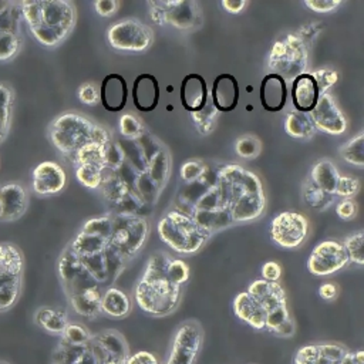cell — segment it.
<instances>
[{"instance_id": "obj_10", "label": "cell", "mask_w": 364, "mask_h": 364, "mask_svg": "<svg viewBox=\"0 0 364 364\" xmlns=\"http://www.w3.org/2000/svg\"><path fill=\"white\" fill-rule=\"evenodd\" d=\"M269 65L280 73H284V70L289 71L287 77L301 74L306 65V51L300 38L287 34L283 40L276 41L269 55Z\"/></svg>"}, {"instance_id": "obj_31", "label": "cell", "mask_w": 364, "mask_h": 364, "mask_svg": "<svg viewBox=\"0 0 364 364\" xmlns=\"http://www.w3.org/2000/svg\"><path fill=\"white\" fill-rule=\"evenodd\" d=\"M16 94L9 82L0 81V144L7 138L14 114Z\"/></svg>"}, {"instance_id": "obj_14", "label": "cell", "mask_w": 364, "mask_h": 364, "mask_svg": "<svg viewBox=\"0 0 364 364\" xmlns=\"http://www.w3.org/2000/svg\"><path fill=\"white\" fill-rule=\"evenodd\" d=\"M65 171L54 161H43L31 172V189L38 196L57 195L65 188Z\"/></svg>"}, {"instance_id": "obj_9", "label": "cell", "mask_w": 364, "mask_h": 364, "mask_svg": "<svg viewBox=\"0 0 364 364\" xmlns=\"http://www.w3.org/2000/svg\"><path fill=\"white\" fill-rule=\"evenodd\" d=\"M309 233L307 219L297 212L284 210L277 213L270 222L272 240L284 249L299 247Z\"/></svg>"}, {"instance_id": "obj_56", "label": "cell", "mask_w": 364, "mask_h": 364, "mask_svg": "<svg viewBox=\"0 0 364 364\" xmlns=\"http://www.w3.org/2000/svg\"><path fill=\"white\" fill-rule=\"evenodd\" d=\"M220 6H222L228 13L236 14V13H240V11L247 6V1H245V0H222V1H220Z\"/></svg>"}, {"instance_id": "obj_55", "label": "cell", "mask_w": 364, "mask_h": 364, "mask_svg": "<svg viewBox=\"0 0 364 364\" xmlns=\"http://www.w3.org/2000/svg\"><path fill=\"white\" fill-rule=\"evenodd\" d=\"M318 296L323 300H334L338 296V286L333 282H326L318 287Z\"/></svg>"}, {"instance_id": "obj_34", "label": "cell", "mask_w": 364, "mask_h": 364, "mask_svg": "<svg viewBox=\"0 0 364 364\" xmlns=\"http://www.w3.org/2000/svg\"><path fill=\"white\" fill-rule=\"evenodd\" d=\"M284 129L290 136L297 139L310 138L316 131L310 115L299 111H291L287 114L284 121Z\"/></svg>"}, {"instance_id": "obj_53", "label": "cell", "mask_w": 364, "mask_h": 364, "mask_svg": "<svg viewBox=\"0 0 364 364\" xmlns=\"http://www.w3.org/2000/svg\"><path fill=\"white\" fill-rule=\"evenodd\" d=\"M119 7V1L117 0H98L94 3L95 11L102 17H109L114 13H117Z\"/></svg>"}, {"instance_id": "obj_30", "label": "cell", "mask_w": 364, "mask_h": 364, "mask_svg": "<svg viewBox=\"0 0 364 364\" xmlns=\"http://www.w3.org/2000/svg\"><path fill=\"white\" fill-rule=\"evenodd\" d=\"M310 178L313 185L334 195L340 173L331 161L321 159L311 168Z\"/></svg>"}, {"instance_id": "obj_23", "label": "cell", "mask_w": 364, "mask_h": 364, "mask_svg": "<svg viewBox=\"0 0 364 364\" xmlns=\"http://www.w3.org/2000/svg\"><path fill=\"white\" fill-rule=\"evenodd\" d=\"M290 95L296 111L310 114L321 94L314 77L310 73H301L293 78Z\"/></svg>"}, {"instance_id": "obj_46", "label": "cell", "mask_w": 364, "mask_h": 364, "mask_svg": "<svg viewBox=\"0 0 364 364\" xmlns=\"http://www.w3.org/2000/svg\"><path fill=\"white\" fill-rule=\"evenodd\" d=\"M119 131L127 138H135L142 132L141 121L132 114H124L119 118Z\"/></svg>"}, {"instance_id": "obj_40", "label": "cell", "mask_w": 364, "mask_h": 364, "mask_svg": "<svg viewBox=\"0 0 364 364\" xmlns=\"http://www.w3.org/2000/svg\"><path fill=\"white\" fill-rule=\"evenodd\" d=\"M21 23L23 20H21L18 3L0 1V30L21 26Z\"/></svg>"}, {"instance_id": "obj_25", "label": "cell", "mask_w": 364, "mask_h": 364, "mask_svg": "<svg viewBox=\"0 0 364 364\" xmlns=\"http://www.w3.org/2000/svg\"><path fill=\"white\" fill-rule=\"evenodd\" d=\"M24 255L21 249L11 242H0V277L23 279Z\"/></svg>"}, {"instance_id": "obj_13", "label": "cell", "mask_w": 364, "mask_h": 364, "mask_svg": "<svg viewBox=\"0 0 364 364\" xmlns=\"http://www.w3.org/2000/svg\"><path fill=\"white\" fill-rule=\"evenodd\" d=\"M309 115L314 128L326 134L341 135L347 129V119L328 92L320 95L317 105Z\"/></svg>"}, {"instance_id": "obj_12", "label": "cell", "mask_w": 364, "mask_h": 364, "mask_svg": "<svg viewBox=\"0 0 364 364\" xmlns=\"http://www.w3.org/2000/svg\"><path fill=\"white\" fill-rule=\"evenodd\" d=\"M88 346L95 364H125L129 355L128 344L117 330H105L91 336Z\"/></svg>"}, {"instance_id": "obj_35", "label": "cell", "mask_w": 364, "mask_h": 364, "mask_svg": "<svg viewBox=\"0 0 364 364\" xmlns=\"http://www.w3.org/2000/svg\"><path fill=\"white\" fill-rule=\"evenodd\" d=\"M23 287V279L0 277V313L10 310L18 300Z\"/></svg>"}, {"instance_id": "obj_21", "label": "cell", "mask_w": 364, "mask_h": 364, "mask_svg": "<svg viewBox=\"0 0 364 364\" xmlns=\"http://www.w3.org/2000/svg\"><path fill=\"white\" fill-rule=\"evenodd\" d=\"M159 81L151 73H141L135 77L131 97L134 107L141 112H152L159 104Z\"/></svg>"}, {"instance_id": "obj_8", "label": "cell", "mask_w": 364, "mask_h": 364, "mask_svg": "<svg viewBox=\"0 0 364 364\" xmlns=\"http://www.w3.org/2000/svg\"><path fill=\"white\" fill-rule=\"evenodd\" d=\"M203 330L195 320L179 324L173 333L165 364H195L203 346Z\"/></svg>"}, {"instance_id": "obj_3", "label": "cell", "mask_w": 364, "mask_h": 364, "mask_svg": "<svg viewBox=\"0 0 364 364\" xmlns=\"http://www.w3.org/2000/svg\"><path fill=\"white\" fill-rule=\"evenodd\" d=\"M48 138L54 148L65 156H73L90 142H109L108 132L78 112H63L48 125Z\"/></svg>"}, {"instance_id": "obj_28", "label": "cell", "mask_w": 364, "mask_h": 364, "mask_svg": "<svg viewBox=\"0 0 364 364\" xmlns=\"http://www.w3.org/2000/svg\"><path fill=\"white\" fill-rule=\"evenodd\" d=\"M53 364H95V363H94L88 343L75 346L61 340L58 347L54 351Z\"/></svg>"}, {"instance_id": "obj_33", "label": "cell", "mask_w": 364, "mask_h": 364, "mask_svg": "<svg viewBox=\"0 0 364 364\" xmlns=\"http://www.w3.org/2000/svg\"><path fill=\"white\" fill-rule=\"evenodd\" d=\"M23 47L21 27L0 30V63L11 61Z\"/></svg>"}, {"instance_id": "obj_54", "label": "cell", "mask_w": 364, "mask_h": 364, "mask_svg": "<svg viewBox=\"0 0 364 364\" xmlns=\"http://www.w3.org/2000/svg\"><path fill=\"white\" fill-rule=\"evenodd\" d=\"M262 276L263 280L267 282H277L282 276V267L277 262H266L262 266Z\"/></svg>"}, {"instance_id": "obj_17", "label": "cell", "mask_w": 364, "mask_h": 364, "mask_svg": "<svg viewBox=\"0 0 364 364\" xmlns=\"http://www.w3.org/2000/svg\"><path fill=\"white\" fill-rule=\"evenodd\" d=\"M28 208L27 189L18 182H6L0 185V220L13 222L20 219Z\"/></svg>"}, {"instance_id": "obj_39", "label": "cell", "mask_w": 364, "mask_h": 364, "mask_svg": "<svg viewBox=\"0 0 364 364\" xmlns=\"http://www.w3.org/2000/svg\"><path fill=\"white\" fill-rule=\"evenodd\" d=\"M333 198H334L333 193H328L317 188L311 182H309L304 186V200L309 203V206L314 209H324L326 206L330 205V202H333Z\"/></svg>"}, {"instance_id": "obj_45", "label": "cell", "mask_w": 364, "mask_h": 364, "mask_svg": "<svg viewBox=\"0 0 364 364\" xmlns=\"http://www.w3.org/2000/svg\"><path fill=\"white\" fill-rule=\"evenodd\" d=\"M311 75L314 77V80H316V82L318 85L320 94L327 92V90L330 87H333L337 82V80H338V73L331 70V68H320V70L314 71Z\"/></svg>"}, {"instance_id": "obj_18", "label": "cell", "mask_w": 364, "mask_h": 364, "mask_svg": "<svg viewBox=\"0 0 364 364\" xmlns=\"http://www.w3.org/2000/svg\"><path fill=\"white\" fill-rule=\"evenodd\" d=\"M212 105L219 112H232L239 104L240 90L237 78L230 73H220L213 78L212 90Z\"/></svg>"}, {"instance_id": "obj_24", "label": "cell", "mask_w": 364, "mask_h": 364, "mask_svg": "<svg viewBox=\"0 0 364 364\" xmlns=\"http://www.w3.org/2000/svg\"><path fill=\"white\" fill-rule=\"evenodd\" d=\"M235 316L253 327L255 330H263L266 324V313L262 304L247 291H240L233 299Z\"/></svg>"}, {"instance_id": "obj_41", "label": "cell", "mask_w": 364, "mask_h": 364, "mask_svg": "<svg viewBox=\"0 0 364 364\" xmlns=\"http://www.w3.org/2000/svg\"><path fill=\"white\" fill-rule=\"evenodd\" d=\"M169 173V161L165 152H156V155L151 159L148 175L152 182L164 183Z\"/></svg>"}, {"instance_id": "obj_51", "label": "cell", "mask_w": 364, "mask_h": 364, "mask_svg": "<svg viewBox=\"0 0 364 364\" xmlns=\"http://www.w3.org/2000/svg\"><path fill=\"white\" fill-rule=\"evenodd\" d=\"M125 364H161L158 357L149 351H136L128 355Z\"/></svg>"}, {"instance_id": "obj_37", "label": "cell", "mask_w": 364, "mask_h": 364, "mask_svg": "<svg viewBox=\"0 0 364 364\" xmlns=\"http://www.w3.org/2000/svg\"><path fill=\"white\" fill-rule=\"evenodd\" d=\"M75 178L82 186L97 189L102 183V168L94 164L75 165Z\"/></svg>"}, {"instance_id": "obj_57", "label": "cell", "mask_w": 364, "mask_h": 364, "mask_svg": "<svg viewBox=\"0 0 364 364\" xmlns=\"http://www.w3.org/2000/svg\"><path fill=\"white\" fill-rule=\"evenodd\" d=\"M0 364H9V363H6V361H0Z\"/></svg>"}, {"instance_id": "obj_4", "label": "cell", "mask_w": 364, "mask_h": 364, "mask_svg": "<svg viewBox=\"0 0 364 364\" xmlns=\"http://www.w3.org/2000/svg\"><path fill=\"white\" fill-rule=\"evenodd\" d=\"M246 291L262 304L266 313L264 328L280 337H291L294 334L296 324L287 309L286 293L277 282L257 279L249 284Z\"/></svg>"}, {"instance_id": "obj_2", "label": "cell", "mask_w": 364, "mask_h": 364, "mask_svg": "<svg viewBox=\"0 0 364 364\" xmlns=\"http://www.w3.org/2000/svg\"><path fill=\"white\" fill-rule=\"evenodd\" d=\"M171 259L168 253H154L148 259L144 274L134 290L138 307L149 316H166L179 304L181 287L166 277V267Z\"/></svg>"}, {"instance_id": "obj_16", "label": "cell", "mask_w": 364, "mask_h": 364, "mask_svg": "<svg viewBox=\"0 0 364 364\" xmlns=\"http://www.w3.org/2000/svg\"><path fill=\"white\" fill-rule=\"evenodd\" d=\"M348 351L344 344L326 341L303 346L294 355V364H341Z\"/></svg>"}, {"instance_id": "obj_47", "label": "cell", "mask_w": 364, "mask_h": 364, "mask_svg": "<svg viewBox=\"0 0 364 364\" xmlns=\"http://www.w3.org/2000/svg\"><path fill=\"white\" fill-rule=\"evenodd\" d=\"M360 189V182L357 178H353V176H341L338 178V182H337V186H336V192L334 195H338L341 198H351L354 196Z\"/></svg>"}, {"instance_id": "obj_58", "label": "cell", "mask_w": 364, "mask_h": 364, "mask_svg": "<svg viewBox=\"0 0 364 364\" xmlns=\"http://www.w3.org/2000/svg\"><path fill=\"white\" fill-rule=\"evenodd\" d=\"M0 215H1V209H0Z\"/></svg>"}, {"instance_id": "obj_48", "label": "cell", "mask_w": 364, "mask_h": 364, "mask_svg": "<svg viewBox=\"0 0 364 364\" xmlns=\"http://www.w3.org/2000/svg\"><path fill=\"white\" fill-rule=\"evenodd\" d=\"M205 172V165L200 161H188L181 166V178L185 182H193Z\"/></svg>"}, {"instance_id": "obj_52", "label": "cell", "mask_w": 364, "mask_h": 364, "mask_svg": "<svg viewBox=\"0 0 364 364\" xmlns=\"http://www.w3.org/2000/svg\"><path fill=\"white\" fill-rule=\"evenodd\" d=\"M355 212H357V205L354 200L351 199H344L341 200L340 203H337L336 206V213L338 218L347 220V219H351L355 216Z\"/></svg>"}, {"instance_id": "obj_49", "label": "cell", "mask_w": 364, "mask_h": 364, "mask_svg": "<svg viewBox=\"0 0 364 364\" xmlns=\"http://www.w3.org/2000/svg\"><path fill=\"white\" fill-rule=\"evenodd\" d=\"M78 100L82 104L87 105H95L97 102H100V95H98V90L95 87V84L92 82H84L78 87Z\"/></svg>"}, {"instance_id": "obj_27", "label": "cell", "mask_w": 364, "mask_h": 364, "mask_svg": "<svg viewBox=\"0 0 364 364\" xmlns=\"http://www.w3.org/2000/svg\"><path fill=\"white\" fill-rule=\"evenodd\" d=\"M101 286H92L75 296L68 297L73 310L82 317H95L101 311Z\"/></svg>"}, {"instance_id": "obj_1", "label": "cell", "mask_w": 364, "mask_h": 364, "mask_svg": "<svg viewBox=\"0 0 364 364\" xmlns=\"http://www.w3.org/2000/svg\"><path fill=\"white\" fill-rule=\"evenodd\" d=\"M18 9L31 37L47 48L61 44L75 26V7L67 0H26Z\"/></svg>"}, {"instance_id": "obj_6", "label": "cell", "mask_w": 364, "mask_h": 364, "mask_svg": "<svg viewBox=\"0 0 364 364\" xmlns=\"http://www.w3.org/2000/svg\"><path fill=\"white\" fill-rule=\"evenodd\" d=\"M149 225L144 218L134 215L112 216L111 246L127 260L144 246Z\"/></svg>"}, {"instance_id": "obj_26", "label": "cell", "mask_w": 364, "mask_h": 364, "mask_svg": "<svg viewBox=\"0 0 364 364\" xmlns=\"http://www.w3.org/2000/svg\"><path fill=\"white\" fill-rule=\"evenodd\" d=\"M34 323L48 334L61 336L70 321L64 310L43 306L36 310Z\"/></svg>"}, {"instance_id": "obj_7", "label": "cell", "mask_w": 364, "mask_h": 364, "mask_svg": "<svg viewBox=\"0 0 364 364\" xmlns=\"http://www.w3.org/2000/svg\"><path fill=\"white\" fill-rule=\"evenodd\" d=\"M107 40L115 50L139 53L151 47L154 33L151 27L136 18H122L108 28Z\"/></svg>"}, {"instance_id": "obj_22", "label": "cell", "mask_w": 364, "mask_h": 364, "mask_svg": "<svg viewBox=\"0 0 364 364\" xmlns=\"http://www.w3.org/2000/svg\"><path fill=\"white\" fill-rule=\"evenodd\" d=\"M286 78L277 73H269L262 78L259 98L264 111L280 112L287 101Z\"/></svg>"}, {"instance_id": "obj_5", "label": "cell", "mask_w": 364, "mask_h": 364, "mask_svg": "<svg viewBox=\"0 0 364 364\" xmlns=\"http://www.w3.org/2000/svg\"><path fill=\"white\" fill-rule=\"evenodd\" d=\"M158 233L164 243L183 255L198 252L209 237V230L181 210L166 212L158 222Z\"/></svg>"}, {"instance_id": "obj_32", "label": "cell", "mask_w": 364, "mask_h": 364, "mask_svg": "<svg viewBox=\"0 0 364 364\" xmlns=\"http://www.w3.org/2000/svg\"><path fill=\"white\" fill-rule=\"evenodd\" d=\"M108 151H109V142L102 144V142H90L84 145L81 149H78L73 156V162L75 165L80 164H94L97 166H107L108 161Z\"/></svg>"}, {"instance_id": "obj_38", "label": "cell", "mask_w": 364, "mask_h": 364, "mask_svg": "<svg viewBox=\"0 0 364 364\" xmlns=\"http://www.w3.org/2000/svg\"><path fill=\"white\" fill-rule=\"evenodd\" d=\"M363 240H364V233L363 230H358L350 236L346 237L343 246L346 249L348 262H353L358 266L364 264V253H363Z\"/></svg>"}, {"instance_id": "obj_44", "label": "cell", "mask_w": 364, "mask_h": 364, "mask_svg": "<svg viewBox=\"0 0 364 364\" xmlns=\"http://www.w3.org/2000/svg\"><path fill=\"white\" fill-rule=\"evenodd\" d=\"M260 148L259 139L252 135H245L236 141V154L242 158H256Z\"/></svg>"}, {"instance_id": "obj_20", "label": "cell", "mask_w": 364, "mask_h": 364, "mask_svg": "<svg viewBox=\"0 0 364 364\" xmlns=\"http://www.w3.org/2000/svg\"><path fill=\"white\" fill-rule=\"evenodd\" d=\"M100 102L108 112H119L125 108L128 100V87L125 78L118 73L107 74L98 90Z\"/></svg>"}, {"instance_id": "obj_15", "label": "cell", "mask_w": 364, "mask_h": 364, "mask_svg": "<svg viewBox=\"0 0 364 364\" xmlns=\"http://www.w3.org/2000/svg\"><path fill=\"white\" fill-rule=\"evenodd\" d=\"M159 3L164 13V23H169L176 28H192L200 26L202 13L198 1L171 0Z\"/></svg>"}, {"instance_id": "obj_29", "label": "cell", "mask_w": 364, "mask_h": 364, "mask_svg": "<svg viewBox=\"0 0 364 364\" xmlns=\"http://www.w3.org/2000/svg\"><path fill=\"white\" fill-rule=\"evenodd\" d=\"M101 311L112 318H122L131 311V300L121 289L108 287L101 297Z\"/></svg>"}, {"instance_id": "obj_50", "label": "cell", "mask_w": 364, "mask_h": 364, "mask_svg": "<svg viewBox=\"0 0 364 364\" xmlns=\"http://www.w3.org/2000/svg\"><path fill=\"white\" fill-rule=\"evenodd\" d=\"M304 4L316 13H328L343 4L340 0H306Z\"/></svg>"}, {"instance_id": "obj_36", "label": "cell", "mask_w": 364, "mask_h": 364, "mask_svg": "<svg viewBox=\"0 0 364 364\" xmlns=\"http://www.w3.org/2000/svg\"><path fill=\"white\" fill-rule=\"evenodd\" d=\"M341 158L355 166H364V135L360 132L358 135L348 139L344 145L340 146Z\"/></svg>"}, {"instance_id": "obj_19", "label": "cell", "mask_w": 364, "mask_h": 364, "mask_svg": "<svg viewBox=\"0 0 364 364\" xmlns=\"http://www.w3.org/2000/svg\"><path fill=\"white\" fill-rule=\"evenodd\" d=\"M208 85L198 73H189L182 78L179 87V100L182 107L192 114H198L208 105Z\"/></svg>"}, {"instance_id": "obj_42", "label": "cell", "mask_w": 364, "mask_h": 364, "mask_svg": "<svg viewBox=\"0 0 364 364\" xmlns=\"http://www.w3.org/2000/svg\"><path fill=\"white\" fill-rule=\"evenodd\" d=\"M60 337L63 341L68 344L81 346V344H87L91 340V333L82 324L68 323V326L65 327L64 333Z\"/></svg>"}, {"instance_id": "obj_43", "label": "cell", "mask_w": 364, "mask_h": 364, "mask_svg": "<svg viewBox=\"0 0 364 364\" xmlns=\"http://www.w3.org/2000/svg\"><path fill=\"white\" fill-rule=\"evenodd\" d=\"M166 277L176 286L182 287L189 279V267L182 259H171L166 267Z\"/></svg>"}, {"instance_id": "obj_11", "label": "cell", "mask_w": 364, "mask_h": 364, "mask_svg": "<svg viewBox=\"0 0 364 364\" xmlns=\"http://www.w3.org/2000/svg\"><path fill=\"white\" fill-rule=\"evenodd\" d=\"M347 263L348 257L343 243L327 239L314 246L307 260V269L313 276H328L341 270Z\"/></svg>"}]
</instances>
